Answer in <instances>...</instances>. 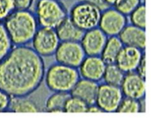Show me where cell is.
Returning a JSON list of instances; mask_svg holds the SVG:
<instances>
[{"label":"cell","instance_id":"1","mask_svg":"<svg viewBox=\"0 0 151 118\" xmlns=\"http://www.w3.org/2000/svg\"><path fill=\"white\" fill-rule=\"evenodd\" d=\"M45 74L43 57L32 47L15 46L0 61V90L11 97L28 96L40 86Z\"/></svg>","mask_w":151,"mask_h":118},{"label":"cell","instance_id":"2","mask_svg":"<svg viewBox=\"0 0 151 118\" xmlns=\"http://www.w3.org/2000/svg\"><path fill=\"white\" fill-rule=\"evenodd\" d=\"M3 23L15 46L29 44L39 28L35 14L29 10H15Z\"/></svg>","mask_w":151,"mask_h":118},{"label":"cell","instance_id":"3","mask_svg":"<svg viewBox=\"0 0 151 118\" xmlns=\"http://www.w3.org/2000/svg\"><path fill=\"white\" fill-rule=\"evenodd\" d=\"M44 78L50 91L70 93L81 76L77 68L57 63L51 65L45 72Z\"/></svg>","mask_w":151,"mask_h":118},{"label":"cell","instance_id":"4","mask_svg":"<svg viewBox=\"0 0 151 118\" xmlns=\"http://www.w3.org/2000/svg\"><path fill=\"white\" fill-rule=\"evenodd\" d=\"M35 15L40 27L53 29H56L68 17L59 0H38Z\"/></svg>","mask_w":151,"mask_h":118},{"label":"cell","instance_id":"5","mask_svg":"<svg viewBox=\"0 0 151 118\" xmlns=\"http://www.w3.org/2000/svg\"><path fill=\"white\" fill-rule=\"evenodd\" d=\"M102 11L91 4L78 2L71 8L69 17L84 31L98 27Z\"/></svg>","mask_w":151,"mask_h":118},{"label":"cell","instance_id":"6","mask_svg":"<svg viewBox=\"0 0 151 118\" xmlns=\"http://www.w3.org/2000/svg\"><path fill=\"white\" fill-rule=\"evenodd\" d=\"M32 48L42 57L52 56L61 43L55 29L40 27L32 41Z\"/></svg>","mask_w":151,"mask_h":118},{"label":"cell","instance_id":"7","mask_svg":"<svg viewBox=\"0 0 151 118\" xmlns=\"http://www.w3.org/2000/svg\"><path fill=\"white\" fill-rule=\"evenodd\" d=\"M57 63L78 68L86 55L80 42H61L54 54Z\"/></svg>","mask_w":151,"mask_h":118},{"label":"cell","instance_id":"8","mask_svg":"<svg viewBox=\"0 0 151 118\" xmlns=\"http://www.w3.org/2000/svg\"><path fill=\"white\" fill-rule=\"evenodd\" d=\"M128 24V19L116 8L109 7L102 11L98 27L107 37H118Z\"/></svg>","mask_w":151,"mask_h":118},{"label":"cell","instance_id":"9","mask_svg":"<svg viewBox=\"0 0 151 118\" xmlns=\"http://www.w3.org/2000/svg\"><path fill=\"white\" fill-rule=\"evenodd\" d=\"M123 97L120 87L103 83L99 85L96 104L103 112H116Z\"/></svg>","mask_w":151,"mask_h":118},{"label":"cell","instance_id":"10","mask_svg":"<svg viewBox=\"0 0 151 118\" xmlns=\"http://www.w3.org/2000/svg\"><path fill=\"white\" fill-rule=\"evenodd\" d=\"M108 37L96 27L85 31L80 43L86 56H100Z\"/></svg>","mask_w":151,"mask_h":118},{"label":"cell","instance_id":"11","mask_svg":"<svg viewBox=\"0 0 151 118\" xmlns=\"http://www.w3.org/2000/svg\"><path fill=\"white\" fill-rule=\"evenodd\" d=\"M120 88L124 96L144 100L145 96V78L136 72L125 73Z\"/></svg>","mask_w":151,"mask_h":118},{"label":"cell","instance_id":"12","mask_svg":"<svg viewBox=\"0 0 151 118\" xmlns=\"http://www.w3.org/2000/svg\"><path fill=\"white\" fill-rule=\"evenodd\" d=\"M106 66L100 56H86L78 70L81 78L98 82L103 80Z\"/></svg>","mask_w":151,"mask_h":118},{"label":"cell","instance_id":"13","mask_svg":"<svg viewBox=\"0 0 151 118\" xmlns=\"http://www.w3.org/2000/svg\"><path fill=\"white\" fill-rule=\"evenodd\" d=\"M144 53L136 47L124 46L118 55L116 64L125 73L135 72Z\"/></svg>","mask_w":151,"mask_h":118},{"label":"cell","instance_id":"14","mask_svg":"<svg viewBox=\"0 0 151 118\" xmlns=\"http://www.w3.org/2000/svg\"><path fill=\"white\" fill-rule=\"evenodd\" d=\"M124 46L136 47L144 51L146 47L145 30L127 24L118 35Z\"/></svg>","mask_w":151,"mask_h":118},{"label":"cell","instance_id":"15","mask_svg":"<svg viewBox=\"0 0 151 118\" xmlns=\"http://www.w3.org/2000/svg\"><path fill=\"white\" fill-rule=\"evenodd\" d=\"M99 84L98 82L81 78L70 91L71 96L77 97L89 105L96 104Z\"/></svg>","mask_w":151,"mask_h":118},{"label":"cell","instance_id":"16","mask_svg":"<svg viewBox=\"0 0 151 118\" xmlns=\"http://www.w3.org/2000/svg\"><path fill=\"white\" fill-rule=\"evenodd\" d=\"M55 31L61 42H80L85 33L75 24L69 16L55 29Z\"/></svg>","mask_w":151,"mask_h":118},{"label":"cell","instance_id":"17","mask_svg":"<svg viewBox=\"0 0 151 118\" xmlns=\"http://www.w3.org/2000/svg\"><path fill=\"white\" fill-rule=\"evenodd\" d=\"M124 45L118 37H109L100 57L106 65L116 63L117 58Z\"/></svg>","mask_w":151,"mask_h":118},{"label":"cell","instance_id":"18","mask_svg":"<svg viewBox=\"0 0 151 118\" xmlns=\"http://www.w3.org/2000/svg\"><path fill=\"white\" fill-rule=\"evenodd\" d=\"M9 112H38L40 111L38 105L27 96L11 97Z\"/></svg>","mask_w":151,"mask_h":118},{"label":"cell","instance_id":"19","mask_svg":"<svg viewBox=\"0 0 151 118\" xmlns=\"http://www.w3.org/2000/svg\"><path fill=\"white\" fill-rule=\"evenodd\" d=\"M71 94L70 93L54 92L45 102V111L49 112H65V107Z\"/></svg>","mask_w":151,"mask_h":118},{"label":"cell","instance_id":"20","mask_svg":"<svg viewBox=\"0 0 151 118\" xmlns=\"http://www.w3.org/2000/svg\"><path fill=\"white\" fill-rule=\"evenodd\" d=\"M124 76L125 73L116 63L109 64L106 66L103 80L106 84L120 87Z\"/></svg>","mask_w":151,"mask_h":118},{"label":"cell","instance_id":"21","mask_svg":"<svg viewBox=\"0 0 151 118\" xmlns=\"http://www.w3.org/2000/svg\"><path fill=\"white\" fill-rule=\"evenodd\" d=\"M141 100L124 96L116 112L120 113H137L142 112Z\"/></svg>","mask_w":151,"mask_h":118},{"label":"cell","instance_id":"22","mask_svg":"<svg viewBox=\"0 0 151 118\" xmlns=\"http://www.w3.org/2000/svg\"><path fill=\"white\" fill-rule=\"evenodd\" d=\"M13 46L3 22L0 21V61L10 52Z\"/></svg>","mask_w":151,"mask_h":118},{"label":"cell","instance_id":"23","mask_svg":"<svg viewBox=\"0 0 151 118\" xmlns=\"http://www.w3.org/2000/svg\"><path fill=\"white\" fill-rule=\"evenodd\" d=\"M88 107L89 105L86 102L80 99V98L71 95L66 103L65 107V112H87Z\"/></svg>","mask_w":151,"mask_h":118},{"label":"cell","instance_id":"24","mask_svg":"<svg viewBox=\"0 0 151 118\" xmlns=\"http://www.w3.org/2000/svg\"><path fill=\"white\" fill-rule=\"evenodd\" d=\"M145 4L142 3L136 10H134L129 15L131 24L140 27V28L145 30Z\"/></svg>","mask_w":151,"mask_h":118},{"label":"cell","instance_id":"25","mask_svg":"<svg viewBox=\"0 0 151 118\" xmlns=\"http://www.w3.org/2000/svg\"><path fill=\"white\" fill-rule=\"evenodd\" d=\"M142 3H142L141 0H121L114 8L127 17L136 10Z\"/></svg>","mask_w":151,"mask_h":118},{"label":"cell","instance_id":"26","mask_svg":"<svg viewBox=\"0 0 151 118\" xmlns=\"http://www.w3.org/2000/svg\"><path fill=\"white\" fill-rule=\"evenodd\" d=\"M16 10L12 0H0V21H4Z\"/></svg>","mask_w":151,"mask_h":118},{"label":"cell","instance_id":"27","mask_svg":"<svg viewBox=\"0 0 151 118\" xmlns=\"http://www.w3.org/2000/svg\"><path fill=\"white\" fill-rule=\"evenodd\" d=\"M11 96L9 94L0 90V112L9 111Z\"/></svg>","mask_w":151,"mask_h":118},{"label":"cell","instance_id":"28","mask_svg":"<svg viewBox=\"0 0 151 118\" xmlns=\"http://www.w3.org/2000/svg\"><path fill=\"white\" fill-rule=\"evenodd\" d=\"M16 10H29L32 6L33 0H12Z\"/></svg>","mask_w":151,"mask_h":118},{"label":"cell","instance_id":"29","mask_svg":"<svg viewBox=\"0 0 151 118\" xmlns=\"http://www.w3.org/2000/svg\"><path fill=\"white\" fill-rule=\"evenodd\" d=\"M77 1L78 2H84L91 4V5H93L99 8L101 11L105 10L110 7L106 3L105 0H77Z\"/></svg>","mask_w":151,"mask_h":118},{"label":"cell","instance_id":"30","mask_svg":"<svg viewBox=\"0 0 151 118\" xmlns=\"http://www.w3.org/2000/svg\"><path fill=\"white\" fill-rule=\"evenodd\" d=\"M137 73L140 75V76L145 78L146 76V57L145 53L144 54L143 56L141 59V61L139 63L137 70L135 71Z\"/></svg>","mask_w":151,"mask_h":118},{"label":"cell","instance_id":"31","mask_svg":"<svg viewBox=\"0 0 151 118\" xmlns=\"http://www.w3.org/2000/svg\"><path fill=\"white\" fill-rule=\"evenodd\" d=\"M87 112L96 113V112H103V111L96 104H94V105L89 106L88 110H87Z\"/></svg>","mask_w":151,"mask_h":118},{"label":"cell","instance_id":"32","mask_svg":"<svg viewBox=\"0 0 151 118\" xmlns=\"http://www.w3.org/2000/svg\"><path fill=\"white\" fill-rule=\"evenodd\" d=\"M121 0H105L106 3L110 7L116 6Z\"/></svg>","mask_w":151,"mask_h":118},{"label":"cell","instance_id":"33","mask_svg":"<svg viewBox=\"0 0 151 118\" xmlns=\"http://www.w3.org/2000/svg\"><path fill=\"white\" fill-rule=\"evenodd\" d=\"M141 1H142V3H145V0H141Z\"/></svg>","mask_w":151,"mask_h":118}]
</instances>
